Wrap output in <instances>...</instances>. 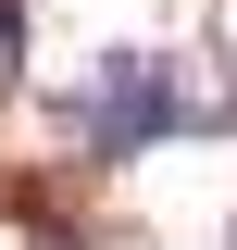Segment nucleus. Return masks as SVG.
Here are the masks:
<instances>
[{"label":"nucleus","instance_id":"nucleus-1","mask_svg":"<svg viewBox=\"0 0 237 250\" xmlns=\"http://www.w3.org/2000/svg\"><path fill=\"white\" fill-rule=\"evenodd\" d=\"M187 125H212V113L187 100L175 62H150V50H100L88 88H75V138H88V163H138V150H162V138H187Z\"/></svg>","mask_w":237,"mask_h":250},{"label":"nucleus","instance_id":"nucleus-2","mask_svg":"<svg viewBox=\"0 0 237 250\" xmlns=\"http://www.w3.org/2000/svg\"><path fill=\"white\" fill-rule=\"evenodd\" d=\"M225 250H237V213H225Z\"/></svg>","mask_w":237,"mask_h":250}]
</instances>
